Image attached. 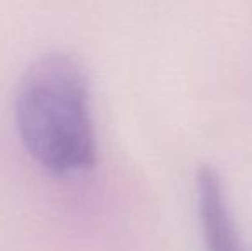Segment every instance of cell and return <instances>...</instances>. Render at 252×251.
I'll return each instance as SVG.
<instances>
[{
	"instance_id": "cell-1",
	"label": "cell",
	"mask_w": 252,
	"mask_h": 251,
	"mask_svg": "<svg viewBox=\"0 0 252 251\" xmlns=\"http://www.w3.org/2000/svg\"><path fill=\"white\" fill-rule=\"evenodd\" d=\"M14 124L23 148L48 174L69 178L91 171L98 146L81 61L60 50L34 59L17 81Z\"/></svg>"
},
{
	"instance_id": "cell-2",
	"label": "cell",
	"mask_w": 252,
	"mask_h": 251,
	"mask_svg": "<svg viewBox=\"0 0 252 251\" xmlns=\"http://www.w3.org/2000/svg\"><path fill=\"white\" fill-rule=\"evenodd\" d=\"M197 205L208 251H251L237 232L221 178L211 165H202L197 172Z\"/></svg>"
}]
</instances>
